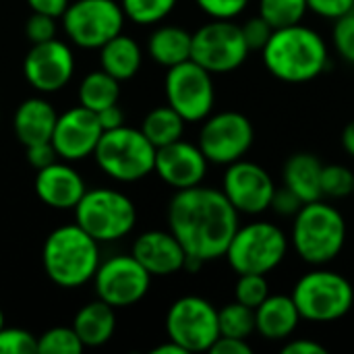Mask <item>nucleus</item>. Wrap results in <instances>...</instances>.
<instances>
[{
  "label": "nucleus",
  "instance_id": "obj_1",
  "mask_svg": "<svg viewBox=\"0 0 354 354\" xmlns=\"http://www.w3.org/2000/svg\"><path fill=\"white\" fill-rule=\"evenodd\" d=\"M239 226V212L222 189L197 185L176 191L170 199L168 230L178 239L187 257L201 263L224 257Z\"/></svg>",
  "mask_w": 354,
  "mask_h": 354
},
{
  "label": "nucleus",
  "instance_id": "obj_2",
  "mask_svg": "<svg viewBox=\"0 0 354 354\" xmlns=\"http://www.w3.org/2000/svg\"><path fill=\"white\" fill-rule=\"evenodd\" d=\"M263 66L282 83H309L330 66V46L315 29L297 23L274 29L261 50Z\"/></svg>",
  "mask_w": 354,
  "mask_h": 354
},
{
  "label": "nucleus",
  "instance_id": "obj_3",
  "mask_svg": "<svg viewBox=\"0 0 354 354\" xmlns=\"http://www.w3.org/2000/svg\"><path fill=\"white\" fill-rule=\"evenodd\" d=\"M348 239L342 212L324 199L305 203L292 218L290 245L301 261L319 268L334 261Z\"/></svg>",
  "mask_w": 354,
  "mask_h": 354
},
{
  "label": "nucleus",
  "instance_id": "obj_4",
  "mask_svg": "<svg viewBox=\"0 0 354 354\" xmlns=\"http://www.w3.org/2000/svg\"><path fill=\"white\" fill-rule=\"evenodd\" d=\"M100 261V243L79 224L52 230L41 249L44 272L60 288H79L93 280Z\"/></svg>",
  "mask_w": 354,
  "mask_h": 354
},
{
  "label": "nucleus",
  "instance_id": "obj_5",
  "mask_svg": "<svg viewBox=\"0 0 354 354\" xmlns=\"http://www.w3.org/2000/svg\"><path fill=\"white\" fill-rule=\"evenodd\" d=\"M292 301L301 319L311 324H332L346 317L354 307V286L338 272L324 270V266L303 274L295 288Z\"/></svg>",
  "mask_w": 354,
  "mask_h": 354
},
{
  "label": "nucleus",
  "instance_id": "obj_6",
  "mask_svg": "<svg viewBox=\"0 0 354 354\" xmlns=\"http://www.w3.org/2000/svg\"><path fill=\"white\" fill-rule=\"evenodd\" d=\"M93 158L100 170L112 180L137 183L153 172L156 147L141 129L120 124L102 133Z\"/></svg>",
  "mask_w": 354,
  "mask_h": 354
},
{
  "label": "nucleus",
  "instance_id": "obj_7",
  "mask_svg": "<svg viewBox=\"0 0 354 354\" xmlns=\"http://www.w3.org/2000/svg\"><path fill=\"white\" fill-rule=\"evenodd\" d=\"M288 247L290 241L280 226L272 222H249L236 228L224 257L236 276H268L284 261Z\"/></svg>",
  "mask_w": 354,
  "mask_h": 354
},
{
  "label": "nucleus",
  "instance_id": "obj_8",
  "mask_svg": "<svg viewBox=\"0 0 354 354\" xmlns=\"http://www.w3.org/2000/svg\"><path fill=\"white\" fill-rule=\"evenodd\" d=\"M73 212L75 224H79L100 245L124 239L137 224V207L133 199L106 187L87 189Z\"/></svg>",
  "mask_w": 354,
  "mask_h": 354
},
{
  "label": "nucleus",
  "instance_id": "obj_9",
  "mask_svg": "<svg viewBox=\"0 0 354 354\" xmlns=\"http://www.w3.org/2000/svg\"><path fill=\"white\" fill-rule=\"evenodd\" d=\"M249 46L234 19H212L191 37V60L212 75L232 73L249 58Z\"/></svg>",
  "mask_w": 354,
  "mask_h": 354
},
{
  "label": "nucleus",
  "instance_id": "obj_10",
  "mask_svg": "<svg viewBox=\"0 0 354 354\" xmlns=\"http://www.w3.org/2000/svg\"><path fill=\"white\" fill-rule=\"evenodd\" d=\"M62 29L83 50H100L114 35L122 33L124 12L116 0H75L66 6Z\"/></svg>",
  "mask_w": 354,
  "mask_h": 354
},
{
  "label": "nucleus",
  "instance_id": "obj_11",
  "mask_svg": "<svg viewBox=\"0 0 354 354\" xmlns=\"http://www.w3.org/2000/svg\"><path fill=\"white\" fill-rule=\"evenodd\" d=\"M168 340L189 353H209L220 336L218 309L203 297L187 295L176 299L166 313Z\"/></svg>",
  "mask_w": 354,
  "mask_h": 354
},
{
  "label": "nucleus",
  "instance_id": "obj_12",
  "mask_svg": "<svg viewBox=\"0 0 354 354\" xmlns=\"http://www.w3.org/2000/svg\"><path fill=\"white\" fill-rule=\"evenodd\" d=\"M168 106L174 108L185 122H203L216 104V87L212 73L195 60H185L168 68L164 79Z\"/></svg>",
  "mask_w": 354,
  "mask_h": 354
},
{
  "label": "nucleus",
  "instance_id": "obj_13",
  "mask_svg": "<svg viewBox=\"0 0 354 354\" xmlns=\"http://www.w3.org/2000/svg\"><path fill=\"white\" fill-rule=\"evenodd\" d=\"M253 122L236 110H224L209 114L203 120L197 145L209 164L228 166L236 160H243L253 147Z\"/></svg>",
  "mask_w": 354,
  "mask_h": 354
},
{
  "label": "nucleus",
  "instance_id": "obj_14",
  "mask_svg": "<svg viewBox=\"0 0 354 354\" xmlns=\"http://www.w3.org/2000/svg\"><path fill=\"white\" fill-rule=\"evenodd\" d=\"M149 286L151 276L133 255H114L106 261H100L93 276L97 299L114 309L137 305L145 299Z\"/></svg>",
  "mask_w": 354,
  "mask_h": 354
},
{
  "label": "nucleus",
  "instance_id": "obj_15",
  "mask_svg": "<svg viewBox=\"0 0 354 354\" xmlns=\"http://www.w3.org/2000/svg\"><path fill=\"white\" fill-rule=\"evenodd\" d=\"M222 193L239 216H257L270 209L276 185L263 166L243 158L226 166L222 176Z\"/></svg>",
  "mask_w": 354,
  "mask_h": 354
},
{
  "label": "nucleus",
  "instance_id": "obj_16",
  "mask_svg": "<svg viewBox=\"0 0 354 354\" xmlns=\"http://www.w3.org/2000/svg\"><path fill=\"white\" fill-rule=\"evenodd\" d=\"M23 75L35 91L56 93L75 75V54L66 41L56 37L31 44L23 60Z\"/></svg>",
  "mask_w": 354,
  "mask_h": 354
},
{
  "label": "nucleus",
  "instance_id": "obj_17",
  "mask_svg": "<svg viewBox=\"0 0 354 354\" xmlns=\"http://www.w3.org/2000/svg\"><path fill=\"white\" fill-rule=\"evenodd\" d=\"M102 133L104 129L97 120V114L79 104L58 114L50 141L60 160L79 162L93 156Z\"/></svg>",
  "mask_w": 354,
  "mask_h": 354
},
{
  "label": "nucleus",
  "instance_id": "obj_18",
  "mask_svg": "<svg viewBox=\"0 0 354 354\" xmlns=\"http://www.w3.org/2000/svg\"><path fill=\"white\" fill-rule=\"evenodd\" d=\"M207 158L199 145L189 141H174L156 149L153 172L172 189H191L203 183L207 174Z\"/></svg>",
  "mask_w": 354,
  "mask_h": 354
},
{
  "label": "nucleus",
  "instance_id": "obj_19",
  "mask_svg": "<svg viewBox=\"0 0 354 354\" xmlns=\"http://www.w3.org/2000/svg\"><path fill=\"white\" fill-rule=\"evenodd\" d=\"M131 255L153 278L174 276L185 270L187 251L170 230H147L133 243Z\"/></svg>",
  "mask_w": 354,
  "mask_h": 354
},
{
  "label": "nucleus",
  "instance_id": "obj_20",
  "mask_svg": "<svg viewBox=\"0 0 354 354\" xmlns=\"http://www.w3.org/2000/svg\"><path fill=\"white\" fill-rule=\"evenodd\" d=\"M33 189L39 201L52 209H75L87 191L83 176L73 166H68V162L58 160L37 170Z\"/></svg>",
  "mask_w": 354,
  "mask_h": 354
},
{
  "label": "nucleus",
  "instance_id": "obj_21",
  "mask_svg": "<svg viewBox=\"0 0 354 354\" xmlns=\"http://www.w3.org/2000/svg\"><path fill=\"white\" fill-rule=\"evenodd\" d=\"M301 313L290 295H270L255 309V332L270 342H282L295 336Z\"/></svg>",
  "mask_w": 354,
  "mask_h": 354
},
{
  "label": "nucleus",
  "instance_id": "obj_22",
  "mask_svg": "<svg viewBox=\"0 0 354 354\" xmlns=\"http://www.w3.org/2000/svg\"><path fill=\"white\" fill-rule=\"evenodd\" d=\"M56 110L44 97H27L19 104L12 116V129L23 147L52 139L56 127Z\"/></svg>",
  "mask_w": 354,
  "mask_h": 354
},
{
  "label": "nucleus",
  "instance_id": "obj_23",
  "mask_svg": "<svg viewBox=\"0 0 354 354\" xmlns=\"http://www.w3.org/2000/svg\"><path fill=\"white\" fill-rule=\"evenodd\" d=\"M73 330L77 332L85 348L104 346L112 340L116 332V309L102 299H95L77 311L73 319Z\"/></svg>",
  "mask_w": 354,
  "mask_h": 354
},
{
  "label": "nucleus",
  "instance_id": "obj_24",
  "mask_svg": "<svg viewBox=\"0 0 354 354\" xmlns=\"http://www.w3.org/2000/svg\"><path fill=\"white\" fill-rule=\"evenodd\" d=\"M322 160L315 153L299 151L292 153L282 170L284 187H288L292 193L301 197L303 203L324 199L322 195Z\"/></svg>",
  "mask_w": 354,
  "mask_h": 354
},
{
  "label": "nucleus",
  "instance_id": "obj_25",
  "mask_svg": "<svg viewBox=\"0 0 354 354\" xmlns=\"http://www.w3.org/2000/svg\"><path fill=\"white\" fill-rule=\"evenodd\" d=\"M141 62H143V54H141L139 44L124 33L114 35L110 41H106L100 48L102 71H106L120 83L133 79L139 73Z\"/></svg>",
  "mask_w": 354,
  "mask_h": 354
},
{
  "label": "nucleus",
  "instance_id": "obj_26",
  "mask_svg": "<svg viewBox=\"0 0 354 354\" xmlns=\"http://www.w3.org/2000/svg\"><path fill=\"white\" fill-rule=\"evenodd\" d=\"M191 37L193 33L178 25H160L147 39L149 58L166 68L191 60Z\"/></svg>",
  "mask_w": 354,
  "mask_h": 354
},
{
  "label": "nucleus",
  "instance_id": "obj_27",
  "mask_svg": "<svg viewBox=\"0 0 354 354\" xmlns=\"http://www.w3.org/2000/svg\"><path fill=\"white\" fill-rule=\"evenodd\" d=\"M79 104L91 112H100L108 106L118 104L120 97V81L108 75L106 71H91L83 77L77 89Z\"/></svg>",
  "mask_w": 354,
  "mask_h": 354
},
{
  "label": "nucleus",
  "instance_id": "obj_28",
  "mask_svg": "<svg viewBox=\"0 0 354 354\" xmlns=\"http://www.w3.org/2000/svg\"><path fill=\"white\" fill-rule=\"evenodd\" d=\"M141 133L158 149L170 145L185 135V118L170 106H158L149 110L141 122Z\"/></svg>",
  "mask_w": 354,
  "mask_h": 354
},
{
  "label": "nucleus",
  "instance_id": "obj_29",
  "mask_svg": "<svg viewBox=\"0 0 354 354\" xmlns=\"http://www.w3.org/2000/svg\"><path fill=\"white\" fill-rule=\"evenodd\" d=\"M218 328L220 336L249 340V336L255 334V309L245 307L239 301L228 303L218 309Z\"/></svg>",
  "mask_w": 354,
  "mask_h": 354
},
{
  "label": "nucleus",
  "instance_id": "obj_30",
  "mask_svg": "<svg viewBox=\"0 0 354 354\" xmlns=\"http://www.w3.org/2000/svg\"><path fill=\"white\" fill-rule=\"evenodd\" d=\"M259 17H263L272 29L303 23L309 12L307 0H259Z\"/></svg>",
  "mask_w": 354,
  "mask_h": 354
},
{
  "label": "nucleus",
  "instance_id": "obj_31",
  "mask_svg": "<svg viewBox=\"0 0 354 354\" xmlns=\"http://www.w3.org/2000/svg\"><path fill=\"white\" fill-rule=\"evenodd\" d=\"M178 0H120L122 12L137 25L162 23L176 6Z\"/></svg>",
  "mask_w": 354,
  "mask_h": 354
},
{
  "label": "nucleus",
  "instance_id": "obj_32",
  "mask_svg": "<svg viewBox=\"0 0 354 354\" xmlns=\"http://www.w3.org/2000/svg\"><path fill=\"white\" fill-rule=\"evenodd\" d=\"M83 342L79 340L73 328H50L37 338V353L39 354H79L83 351Z\"/></svg>",
  "mask_w": 354,
  "mask_h": 354
},
{
  "label": "nucleus",
  "instance_id": "obj_33",
  "mask_svg": "<svg viewBox=\"0 0 354 354\" xmlns=\"http://www.w3.org/2000/svg\"><path fill=\"white\" fill-rule=\"evenodd\" d=\"M354 170L344 164H324L322 168V195L328 199H344L353 195Z\"/></svg>",
  "mask_w": 354,
  "mask_h": 354
},
{
  "label": "nucleus",
  "instance_id": "obj_34",
  "mask_svg": "<svg viewBox=\"0 0 354 354\" xmlns=\"http://www.w3.org/2000/svg\"><path fill=\"white\" fill-rule=\"evenodd\" d=\"M270 297V284L261 274H239L234 284V301L245 307L257 309Z\"/></svg>",
  "mask_w": 354,
  "mask_h": 354
},
{
  "label": "nucleus",
  "instance_id": "obj_35",
  "mask_svg": "<svg viewBox=\"0 0 354 354\" xmlns=\"http://www.w3.org/2000/svg\"><path fill=\"white\" fill-rule=\"evenodd\" d=\"M332 46L344 62L354 64V8L334 21Z\"/></svg>",
  "mask_w": 354,
  "mask_h": 354
},
{
  "label": "nucleus",
  "instance_id": "obj_36",
  "mask_svg": "<svg viewBox=\"0 0 354 354\" xmlns=\"http://www.w3.org/2000/svg\"><path fill=\"white\" fill-rule=\"evenodd\" d=\"M37 353V338L23 328L0 330V354H33Z\"/></svg>",
  "mask_w": 354,
  "mask_h": 354
},
{
  "label": "nucleus",
  "instance_id": "obj_37",
  "mask_svg": "<svg viewBox=\"0 0 354 354\" xmlns=\"http://www.w3.org/2000/svg\"><path fill=\"white\" fill-rule=\"evenodd\" d=\"M251 0H195L209 19H236L247 10Z\"/></svg>",
  "mask_w": 354,
  "mask_h": 354
},
{
  "label": "nucleus",
  "instance_id": "obj_38",
  "mask_svg": "<svg viewBox=\"0 0 354 354\" xmlns=\"http://www.w3.org/2000/svg\"><path fill=\"white\" fill-rule=\"evenodd\" d=\"M241 29H243V35H245V41H247V46H249V50L253 52V50H263V46L268 44V39L272 37V33H274V29H272V25L263 19V17H251V19H247L243 25H241Z\"/></svg>",
  "mask_w": 354,
  "mask_h": 354
},
{
  "label": "nucleus",
  "instance_id": "obj_39",
  "mask_svg": "<svg viewBox=\"0 0 354 354\" xmlns=\"http://www.w3.org/2000/svg\"><path fill=\"white\" fill-rule=\"evenodd\" d=\"M25 35L29 44H41L56 37V19L41 12H31V17L25 23Z\"/></svg>",
  "mask_w": 354,
  "mask_h": 354
},
{
  "label": "nucleus",
  "instance_id": "obj_40",
  "mask_svg": "<svg viewBox=\"0 0 354 354\" xmlns=\"http://www.w3.org/2000/svg\"><path fill=\"white\" fill-rule=\"evenodd\" d=\"M305 203L301 201V197L297 193H292L288 187H276V193H274V199H272V205L270 209H274L278 216H284V218H295L299 214V209L303 207Z\"/></svg>",
  "mask_w": 354,
  "mask_h": 354
},
{
  "label": "nucleus",
  "instance_id": "obj_41",
  "mask_svg": "<svg viewBox=\"0 0 354 354\" xmlns=\"http://www.w3.org/2000/svg\"><path fill=\"white\" fill-rule=\"evenodd\" d=\"M307 6L317 17L336 21V19H340L353 10L354 0H307Z\"/></svg>",
  "mask_w": 354,
  "mask_h": 354
},
{
  "label": "nucleus",
  "instance_id": "obj_42",
  "mask_svg": "<svg viewBox=\"0 0 354 354\" xmlns=\"http://www.w3.org/2000/svg\"><path fill=\"white\" fill-rule=\"evenodd\" d=\"M25 158L35 170H39V168H46L52 162H56L58 153H56L52 141H44V143H33V145L25 147Z\"/></svg>",
  "mask_w": 354,
  "mask_h": 354
},
{
  "label": "nucleus",
  "instance_id": "obj_43",
  "mask_svg": "<svg viewBox=\"0 0 354 354\" xmlns=\"http://www.w3.org/2000/svg\"><path fill=\"white\" fill-rule=\"evenodd\" d=\"M209 353L214 354H251L253 348L243 338H230V336H218V340L212 344Z\"/></svg>",
  "mask_w": 354,
  "mask_h": 354
},
{
  "label": "nucleus",
  "instance_id": "obj_44",
  "mask_svg": "<svg viewBox=\"0 0 354 354\" xmlns=\"http://www.w3.org/2000/svg\"><path fill=\"white\" fill-rule=\"evenodd\" d=\"M284 354H328V348L315 340L309 338H288L286 344L282 346Z\"/></svg>",
  "mask_w": 354,
  "mask_h": 354
},
{
  "label": "nucleus",
  "instance_id": "obj_45",
  "mask_svg": "<svg viewBox=\"0 0 354 354\" xmlns=\"http://www.w3.org/2000/svg\"><path fill=\"white\" fill-rule=\"evenodd\" d=\"M68 4L71 0H27V6L31 8V12H41L54 19H60Z\"/></svg>",
  "mask_w": 354,
  "mask_h": 354
},
{
  "label": "nucleus",
  "instance_id": "obj_46",
  "mask_svg": "<svg viewBox=\"0 0 354 354\" xmlns=\"http://www.w3.org/2000/svg\"><path fill=\"white\" fill-rule=\"evenodd\" d=\"M97 120H100L104 131H110V129H116V127L124 124V112L118 108V104H114V106H108V108L100 110Z\"/></svg>",
  "mask_w": 354,
  "mask_h": 354
},
{
  "label": "nucleus",
  "instance_id": "obj_47",
  "mask_svg": "<svg viewBox=\"0 0 354 354\" xmlns=\"http://www.w3.org/2000/svg\"><path fill=\"white\" fill-rule=\"evenodd\" d=\"M340 143H342V149L354 158V118L344 127L342 135H340Z\"/></svg>",
  "mask_w": 354,
  "mask_h": 354
},
{
  "label": "nucleus",
  "instance_id": "obj_48",
  "mask_svg": "<svg viewBox=\"0 0 354 354\" xmlns=\"http://www.w3.org/2000/svg\"><path fill=\"white\" fill-rule=\"evenodd\" d=\"M151 354H187V351L183 348V346H178L176 342H172V340H168V342H164V344H160V346H156Z\"/></svg>",
  "mask_w": 354,
  "mask_h": 354
},
{
  "label": "nucleus",
  "instance_id": "obj_49",
  "mask_svg": "<svg viewBox=\"0 0 354 354\" xmlns=\"http://www.w3.org/2000/svg\"><path fill=\"white\" fill-rule=\"evenodd\" d=\"M4 328V313H2V309H0V330Z\"/></svg>",
  "mask_w": 354,
  "mask_h": 354
},
{
  "label": "nucleus",
  "instance_id": "obj_50",
  "mask_svg": "<svg viewBox=\"0 0 354 354\" xmlns=\"http://www.w3.org/2000/svg\"><path fill=\"white\" fill-rule=\"evenodd\" d=\"M353 197H354V185H353Z\"/></svg>",
  "mask_w": 354,
  "mask_h": 354
}]
</instances>
